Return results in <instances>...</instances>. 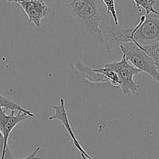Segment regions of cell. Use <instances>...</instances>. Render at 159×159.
<instances>
[{"label": "cell", "instance_id": "obj_1", "mask_svg": "<svg viewBox=\"0 0 159 159\" xmlns=\"http://www.w3.org/2000/svg\"><path fill=\"white\" fill-rule=\"evenodd\" d=\"M67 12L93 38L104 45L102 29L113 21L101 0H61Z\"/></svg>", "mask_w": 159, "mask_h": 159}, {"label": "cell", "instance_id": "obj_2", "mask_svg": "<svg viewBox=\"0 0 159 159\" xmlns=\"http://www.w3.org/2000/svg\"><path fill=\"white\" fill-rule=\"evenodd\" d=\"M119 47L123 53V56L131 64L132 66L145 72L159 83V73L156 65L142 47L134 42L124 43Z\"/></svg>", "mask_w": 159, "mask_h": 159}, {"label": "cell", "instance_id": "obj_3", "mask_svg": "<svg viewBox=\"0 0 159 159\" xmlns=\"http://www.w3.org/2000/svg\"><path fill=\"white\" fill-rule=\"evenodd\" d=\"M130 40L142 47L159 43V12L141 16L132 27Z\"/></svg>", "mask_w": 159, "mask_h": 159}, {"label": "cell", "instance_id": "obj_4", "mask_svg": "<svg viewBox=\"0 0 159 159\" xmlns=\"http://www.w3.org/2000/svg\"><path fill=\"white\" fill-rule=\"evenodd\" d=\"M105 65L113 70L119 79V88L121 89L123 96L136 94L140 89V86L134 81V76L141 72L132 66L122 55L120 61L107 63Z\"/></svg>", "mask_w": 159, "mask_h": 159}, {"label": "cell", "instance_id": "obj_5", "mask_svg": "<svg viewBox=\"0 0 159 159\" xmlns=\"http://www.w3.org/2000/svg\"><path fill=\"white\" fill-rule=\"evenodd\" d=\"M16 110H12L9 115L6 113L4 109H0V130L3 134L5 140V144L8 147V140L11 132L14 127L18 125L20 122L29 118H33L26 113L18 111L16 114Z\"/></svg>", "mask_w": 159, "mask_h": 159}, {"label": "cell", "instance_id": "obj_6", "mask_svg": "<svg viewBox=\"0 0 159 159\" xmlns=\"http://www.w3.org/2000/svg\"><path fill=\"white\" fill-rule=\"evenodd\" d=\"M19 5L26 14L30 21L32 22L37 27H40L41 20L48 15L50 11L44 0L25 2Z\"/></svg>", "mask_w": 159, "mask_h": 159}, {"label": "cell", "instance_id": "obj_7", "mask_svg": "<svg viewBox=\"0 0 159 159\" xmlns=\"http://www.w3.org/2000/svg\"><path fill=\"white\" fill-rule=\"evenodd\" d=\"M54 110L55 113L52 115V116H48L47 120H60L62 125L64 126V127L66 130V131L68 132L70 138H71L75 147L78 149V151L80 153H85V149L82 147L79 140L76 138L75 134L74 131L72 130V127L71 126V124L69 122V120H68V113H67L66 109H65V101L63 98H61L60 99V105L54 107Z\"/></svg>", "mask_w": 159, "mask_h": 159}, {"label": "cell", "instance_id": "obj_8", "mask_svg": "<svg viewBox=\"0 0 159 159\" xmlns=\"http://www.w3.org/2000/svg\"><path fill=\"white\" fill-rule=\"evenodd\" d=\"M0 109H5V110H10V111H12V110L20 111L22 113H24L30 115L33 118L35 117V115H34V113L32 111L23 108L21 106L17 104L16 102L10 100V99L5 97V96H3L1 94H0Z\"/></svg>", "mask_w": 159, "mask_h": 159}, {"label": "cell", "instance_id": "obj_9", "mask_svg": "<svg viewBox=\"0 0 159 159\" xmlns=\"http://www.w3.org/2000/svg\"><path fill=\"white\" fill-rule=\"evenodd\" d=\"M91 70L94 72L99 73V74L102 75L103 76H105L107 79V80L109 81V84H110L111 86L114 87V88H119V79H118L117 75H116V73L111 70L110 68H107L105 65H102V66L99 67V68H91Z\"/></svg>", "mask_w": 159, "mask_h": 159}, {"label": "cell", "instance_id": "obj_10", "mask_svg": "<svg viewBox=\"0 0 159 159\" xmlns=\"http://www.w3.org/2000/svg\"><path fill=\"white\" fill-rule=\"evenodd\" d=\"M135 3V6L138 9L139 12H141V9L145 11L146 14L149 13H158V11L155 9V0H133Z\"/></svg>", "mask_w": 159, "mask_h": 159}, {"label": "cell", "instance_id": "obj_11", "mask_svg": "<svg viewBox=\"0 0 159 159\" xmlns=\"http://www.w3.org/2000/svg\"><path fill=\"white\" fill-rule=\"evenodd\" d=\"M107 9V14L111 16L113 23L116 26H119L117 11L116 8V0H101Z\"/></svg>", "mask_w": 159, "mask_h": 159}, {"label": "cell", "instance_id": "obj_12", "mask_svg": "<svg viewBox=\"0 0 159 159\" xmlns=\"http://www.w3.org/2000/svg\"><path fill=\"white\" fill-rule=\"evenodd\" d=\"M40 149H41V147H40V146L37 147L36 148L35 150H34V152L30 154V155H29L27 157H26V158H23L21 159H40L38 157H37V155L38 154V152H40ZM4 159H15V158H13V157H12V153H11L10 150L9 149V148L6 149Z\"/></svg>", "mask_w": 159, "mask_h": 159}, {"label": "cell", "instance_id": "obj_13", "mask_svg": "<svg viewBox=\"0 0 159 159\" xmlns=\"http://www.w3.org/2000/svg\"><path fill=\"white\" fill-rule=\"evenodd\" d=\"M7 148L8 147H6V144H5L4 137H3V134L0 130V159H4L5 154H6Z\"/></svg>", "mask_w": 159, "mask_h": 159}, {"label": "cell", "instance_id": "obj_14", "mask_svg": "<svg viewBox=\"0 0 159 159\" xmlns=\"http://www.w3.org/2000/svg\"><path fill=\"white\" fill-rule=\"evenodd\" d=\"M6 1L9 2H15V3H18V4H20V3L22 2H29V1H34V0H6Z\"/></svg>", "mask_w": 159, "mask_h": 159}, {"label": "cell", "instance_id": "obj_15", "mask_svg": "<svg viewBox=\"0 0 159 159\" xmlns=\"http://www.w3.org/2000/svg\"><path fill=\"white\" fill-rule=\"evenodd\" d=\"M80 154H81V156H82V159H93L89 155V154H87L86 155H83V154H82V153H80Z\"/></svg>", "mask_w": 159, "mask_h": 159}, {"label": "cell", "instance_id": "obj_16", "mask_svg": "<svg viewBox=\"0 0 159 159\" xmlns=\"http://www.w3.org/2000/svg\"><path fill=\"white\" fill-rule=\"evenodd\" d=\"M158 73H159V71H158Z\"/></svg>", "mask_w": 159, "mask_h": 159}]
</instances>
